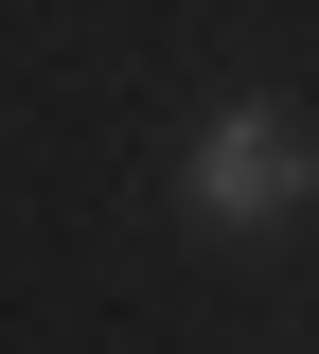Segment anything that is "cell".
Here are the masks:
<instances>
[{
  "label": "cell",
  "mask_w": 319,
  "mask_h": 354,
  "mask_svg": "<svg viewBox=\"0 0 319 354\" xmlns=\"http://www.w3.org/2000/svg\"><path fill=\"white\" fill-rule=\"evenodd\" d=\"M284 195H302V124H284V106H213V124H195V213H284Z\"/></svg>",
  "instance_id": "1"
}]
</instances>
